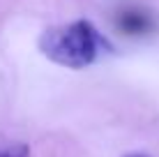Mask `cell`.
<instances>
[{"label": "cell", "instance_id": "cell-3", "mask_svg": "<svg viewBox=\"0 0 159 157\" xmlns=\"http://www.w3.org/2000/svg\"><path fill=\"white\" fill-rule=\"evenodd\" d=\"M0 157H30V148L25 143L0 145Z\"/></svg>", "mask_w": 159, "mask_h": 157}, {"label": "cell", "instance_id": "cell-4", "mask_svg": "<svg viewBox=\"0 0 159 157\" xmlns=\"http://www.w3.org/2000/svg\"><path fill=\"white\" fill-rule=\"evenodd\" d=\"M127 157H148V155H143V153H134V155H127Z\"/></svg>", "mask_w": 159, "mask_h": 157}, {"label": "cell", "instance_id": "cell-1", "mask_svg": "<svg viewBox=\"0 0 159 157\" xmlns=\"http://www.w3.org/2000/svg\"><path fill=\"white\" fill-rule=\"evenodd\" d=\"M39 51L51 62L67 69H85L99 58L111 56L113 44L88 19L48 28L39 37Z\"/></svg>", "mask_w": 159, "mask_h": 157}, {"label": "cell", "instance_id": "cell-2", "mask_svg": "<svg viewBox=\"0 0 159 157\" xmlns=\"http://www.w3.org/2000/svg\"><path fill=\"white\" fill-rule=\"evenodd\" d=\"M116 25L125 35L139 37V35H145V32H150L155 28V21L141 7H125V9H120L118 16H116Z\"/></svg>", "mask_w": 159, "mask_h": 157}]
</instances>
